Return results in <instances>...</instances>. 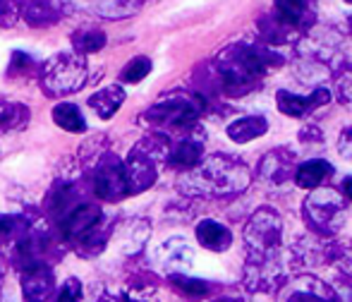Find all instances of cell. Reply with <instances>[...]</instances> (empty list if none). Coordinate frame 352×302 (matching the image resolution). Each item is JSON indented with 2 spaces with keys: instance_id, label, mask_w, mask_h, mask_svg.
I'll return each mask as SVG.
<instances>
[{
  "instance_id": "7a4b0ae2",
  "label": "cell",
  "mask_w": 352,
  "mask_h": 302,
  "mask_svg": "<svg viewBox=\"0 0 352 302\" xmlns=\"http://www.w3.org/2000/svg\"><path fill=\"white\" fill-rule=\"evenodd\" d=\"M250 180L252 177L245 163L228 156V153H216L209 161H204L199 171L192 173L187 187L206 197H230L247 190Z\"/></svg>"
},
{
  "instance_id": "9a60e30c",
  "label": "cell",
  "mask_w": 352,
  "mask_h": 302,
  "mask_svg": "<svg viewBox=\"0 0 352 302\" xmlns=\"http://www.w3.org/2000/svg\"><path fill=\"white\" fill-rule=\"evenodd\" d=\"M156 177V171H153L151 161L146 156H140V153H132L130 161V175H127V182H130V190H144L148 187Z\"/></svg>"
},
{
  "instance_id": "d4e9b609",
  "label": "cell",
  "mask_w": 352,
  "mask_h": 302,
  "mask_svg": "<svg viewBox=\"0 0 352 302\" xmlns=\"http://www.w3.org/2000/svg\"><path fill=\"white\" fill-rule=\"evenodd\" d=\"M338 98L348 108H352V75H345L343 79H338Z\"/></svg>"
},
{
  "instance_id": "5bb4252c",
  "label": "cell",
  "mask_w": 352,
  "mask_h": 302,
  "mask_svg": "<svg viewBox=\"0 0 352 302\" xmlns=\"http://www.w3.org/2000/svg\"><path fill=\"white\" fill-rule=\"evenodd\" d=\"M122 101H125V91H122L120 87H108V89H103V91L94 94V96L89 98V106H91L103 120H108V118H113V113L122 106Z\"/></svg>"
},
{
  "instance_id": "8992f818",
  "label": "cell",
  "mask_w": 352,
  "mask_h": 302,
  "mask_svg": "<svg viewBox=\"0 0 352 302\" xmlns=\"http://www.w3.org/2000/svg\"><path fill=\"white\" fill-rule=\"evenodd\" d=\"M204 111V98L190 96V94H177V96H168L153 108L148 116L156 122L173 127H185L199 118V113Z\"/></svg>"
},
{
  "instance_id": "52a82bcc",
  "label": "cell",
  "mask_w": 352,
  "mask_h": 302,
  "mask_svg": "<svg viewBox=\"0 0 352 302\" xmlns=\"http://www.w3.org/2000/svg\"><path fill=\"white\" fill-rule=\"evenodd\" d=\"M297 168V156L290 147H278V149H271L256 166L259 173V180H264L266 185L280 187L295 175Z\"/></svg>"
},
{
  "instance_id": "603a6c76",
  "label": "cell",
  "mask_w": 352,
  "mask_h": 302,
  "mask_svg": "<svg viewBox=\"0 0 352 302\" xmlns=\"http://www.w3.org/2000/svg\"><path fill=\"white\" fill-rule=\"evenodd\" d=\"M173 283L187 295H206V283L195 279H187V276H173Z\"/></svg>"
},
{
  "instance_id": "44dd1931",
  "label": "cell",
  "mask_w": 352,
  "mask_h": 302,
  "mask_svg": "<svg viewBox=\"0 0 352 302\" xmlns=\"http://www.w3.org/2000/svg\"><path fill=\"white\" fill-rule=\"evenodd\" d=\"M326 252L331 255V261L338 266L340 274L352 276V242H338L333 247H326Z\"/></svg>"
},
{
  "instance_id": "4316f807",
  "label": "cell",
  "mask_w": 352,
  "mask_h": 302,
  "mask_svg": "<svg viewBox=\"0 0 352 302\" xmlns=\"http://www.w3.org/2000/svg\"><path fill=\"white\" fill-rule=\"evenodd\" d=\"M60 300H79L82 298V285H79V281L70 279L65 285H63V293L58 295Z\"/></svg>"
},
{
  "instance_id": "cb8c5ba5",
  "label": "cell",
  "mask_w": 352,
  "mask_h": 302,
  "mask_svg": "<svg viewBox=\"0 0 352 302\" xmlns=\"http://www.w3.org/2000/svg\"><path fill=\"white\" fill-rule=\"evenodd\" d=\"M77 43H79V48H82V51H98V48L106 43V36H103L101 32H91V34H84Z\"/></svg>"
},
{
  "instance_id": "2e32d148",
  "label": "cell",
  "mask_w": 352,
  "mask_h": 302,
  "mask_svg": "<svg viewBox=\"0 0 352 302\" xmlns=\"http://www.w3.org/2000/svg\"><path fill=\"white\" fill-rule=\"evenodd\" d=\"M204 156V144L199 140H182L180 144L173 149L170 153V163L177 168H192L201 161Z\"/></svg>"
},
{
  "instance_id": "ac0fdd59",
  "label": "cell",
  "mask_w": 352,
  "mask_h": 302,
  "mask_svg": "<svg viewBox=\"0 0 352 302\" xmlns=\"http://www.w3.org/2000/svg\"><path fill=\"white\" fill-rule=\"evenodd\" d=\"M276 106H278V111L287 118H302L305 113L311 111L309 98L287 91V89H280V91L276 94Z\"/></svg>"
},
{
  "instance_id": "e0dca14e",
  "label": "cell",
  "mask_w": 352,
  "mask_h": 302,
  "mask_svg": "<svg viewBox=\"0 0 352 302\" xmlns=\"http://www.w3.org/2000/svg\"><path fill=\"white\" fill-rule=\"evenodd\" d=\"M292 257H295V261H300V266H314L324 259V247L309 235L297 237L295 247H292Z\"/></svg>"
},
{
  "instance_id": "ffe728a7",
  "label": "cell",
  "mask_w": 352,
  "mask_h": 302,
  "mask_svg": "<svg viewBox=\"0 0 352 302\" xmlns=\"http://www.w3.org/2000/svg\"><path fill=\"white\" fill-rule=\"evenodd\" d=\"M278 10V19L283 24H297L305 14L307 0H274Z\"/></svg>"
},
{
  "instance_id": "83f0119b",
  "label": "cell",
  "mask_w": 352,
  "mask_h": 302,
  "mask_svg": "<svg viewBox=\"0 0 352 302\" xmlns=\"http://www.w3.org/2000/svg\"><path fill=\"white\" fill-rule=\"evenodd\" d=\"M340 192H343V195L352 202V175H348L343 180V185H340Z\"/></svg>"
},
{
  "instance_id": "9c48e42d",
  "label": "cell",
  "mask_w": 352,
  "mask_h": 302,
  "mask_svg": "<svg viewBox=\"0 0 352 302\" xmlns=\"http://www.w3.org/2000/svg\"><path fill=\"white\" fill-rule=\"evenodd\" d=\"M127 192H130V182L120 166H108L96 175V195L103 199H120Z\"/></svg>"
},
{
  "instance_id": "5b68a950",
  "label": "cell",
  "mask_w": 352,
  "mask_h": 302,
  "mask_svg": "<svg viewBox=\"0 0 352 302\" xmlns=\"http://www.w3.org/2000/svg\"><path fill=\"white\" fill-rule=\"evenodd\" d=\"M280 252V250H278ZM278 252L250 255L245 266V283L250 290H278L285 281L283 261Z\"/></svg>"
},
{
  "instance_id": "277c9868",
  "label": "cell",
  "mask_w": 352,
  "mask_h": 302,
  "mask_svg": "<svg viewBox=\"0 0 352 302\" xmlns=\"http://www.w3.org/2000/svg\"><path fill=\"white\" fill-rule=\"evenodd\" d=\"M283 237V221L271 206H261L254 211L250 224L245 228V242L250 247V255H266L278 252Z\"/></svg>"
},
{
  "instance_id": "ba28073f",
  "label": "cell",
  "mask_w": 352,
  "mask_h": 302,
  "mask_svg": "<svg viewBox=\"0 0 352 302\" xmlns=\"http://www.w3.org/2000/svg\"><path fill=\"white\" fill-rule=\"evenodd\" d=\"M287 300H324V302H331V300H338V293L331 288L326 281L316 279L311 274H305L290 285V293L285 295Z\"/></svg>"
},
{
  "instance_id": "8fae6325",
  "label": "cell",
  "mask_w": 352,
  "mask_h": 302,
  "mask_svg": "<svg viewBox=\"0 0 352 302\" xmlns=\"http://www.w3.org/2000/svg\"><path fill=\"white\" fill-rule=\"evenodd\" d=\"M197 240H199L201 247L211 252H226L232 245V233L218 221L206 219L197 226Z\"/></svg>"
},
{
  "instance_id": "30bf717a",
  "label": "cell",
  "mask_w": 352,
  "mask_h": 302,
  "mask_svg": "<svg viewBox=\"0 0 352 302\" xmlns=\"http://www.w3.org/2000/svg\"><path fill=\"white\" fill-rule=\"evenodd\" d=\"M331 175H333V166H331L329 161H324V158H311V161H305L302 166L295 168L292 180H295L297 187H302V190H314V187H319L324 180H329Z\"/></svg>"
},
{
  "instance_id": "f546056e",
  "label": "cell",
  "mask_w": 352,
  "mask_h": 302,
  "mask_svg": "<svg viewBox=\"0 0 352 302\" xmlns=\"http://www.w3.org/2000/svg\"><path fill=\"white\" fill-rule=\"evenodd\" d=\"M345 3H352V0H345Z\"/></svg>"
},
{
  "instance_id": "f1b7e54d",
  "label": "cell",
  "mask_w": 352,
  "mask_h": 302,
  "mask_svg": "<svg viewBox=\"0 0 352 302\" xmlns=\"http://www.w3.org/2000/svg\"><path fill=\"white\" fill-rule=\"evenodd\" d=\"M10 230V221H0V235Z\"/></svg>"
},
{
  "instance_id": "4fadbf2b",
  "label": "cell",
  "mask_w": 352,
  "mask_h": 302,
  "mask_svg": "<svg viewBox=\"0 0 352 302\" xmlns=\"http://www.w3.org/2000/svg\"><path fill=\"white\" fill-rule=\"evenodd\" d=\"M98 219H101V209L91 204H84V206H79V209H74L72 214H67V219L63 221V233H65L67 237H79V235H84V233L94 230Z\"/></svg>"
},
{
  "instance_id": "7402d4cb",
  "label": "cell",
  "mask_w": 352,
  "mask_h": 302,
  "mask_svg": "<svg viewBox=\"0 0 352 302\" xmlns=\"http://www.w3.org/2000/svg\"><path fill=\"white\" fill-rule=\"evenodd\" d=\"M151 72V61L148 58H135V61H130L127 63V67L122 70V82H127V84H137V82H142L144 77Z\"/></svg>"
},
{
  "instance_id": "7c38bea8",
  "label": "cell",
  "mask_w": 352,
  "mask_h": 302,
  "mask_svg": "<svg viewBox=\"0 0 352 302\" xmlns=\"http://www.w3.org/2000/svg\"><path fill=\"white\" fill-rule=\"evenodd\" d=\"M266 130H269V120L264 116H247L228 125V137L237 144H247V142H254L256 137L266 135Z\"/></svg>"
},
{
  "instance_id": "d6986e66",
  "label": "cell",
  "mask_w": 352,
  "mask_h": 302,
  "mask_svg": "<svg viewBox=\"0 0 352 302\" xmlns=\"http://www.w3.org/2000/svg\"><path fill=\"white\" fill-rule=\"evenodd\" d=\"M53 120H56V125H60L63 130H67V132L87 130L82 111H79L77 106H72V103H60V106L53 108Z\"/></svg>"
},
{
  "instance_id": "3957f363",
  "label": "cell",
  "mask_w": 352,
  "mask_h": 302,
  "mask_svg": "<svg viewBox=\"0 0 352 302\" xmlns=\"http://www.w3.org/2000/svg\"><path fill=\"white\" fill-rule=\"evenodd\" d=\"M305 221L311 230L321 235H336L343 230L348 221V204L345 197L329 187H314L305 199Z\"/></svg>"
},
{
  "instance_id": "6da1fadb",
  "label": "cell",
  "mask_w": 352,
  "mask_h": 302,
  "mask_svg": "<svg viewBox=\"0 0 352 302\" xmlns=\"http://www.w3.org/2000/svg\"><path fill=\"white\" fill-rule=\"evenodd\" d=\"M278 56L264 46H252V43H232L230 48L218 58V72L223 82L232 91H247L252 89L274 65H278Z\"/></svg>"
},
{
  "instance_id": "484cf974",
  "label": "cell",
  "mask_w": 352,
  "mask_h": 302,
  "mask_svg": "<svg viewBox=\"0 0 352 302\" xmlns=\"http://www.w3.org/2000/svg\"><path fill=\"white\" fill-rule=\"evenodd\" d=\"M338 151L343 153L348 161H352V127H345L338 137Z\"/></svg>"
}]
</instances>
